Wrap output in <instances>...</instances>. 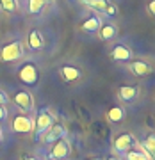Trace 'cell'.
I'll use <instances>...</instances> for the list:
<instances>
[{"label":"cell","instance_id":"cell-1","mask_svg":"<svg viewBox=\"0 0 155 160\" xmlns=\"http://www.w3.org/2000/svg\"><path fill=\"white\" fill-rule=\"evenodd\" d=\"M18 78L22 84L25 86H36L38 84V78H39V71H38V66L34 62H25L22 68L18 69Z\"/></svg>","mask_w":155,"mask_h":160},{"label":"cell","instance_id":"cell-2","mask_svg":"<svg viewBox=\"0 0 155 160\" xmlns=\"http://www.w3.org/2000/svg\"><path fill=\"white\" fill-rule=\"evenodd\" d=\"M22 55H23V46H22L20 41L7 43V45L2 46V50H0V61H2V62H13V61H18Z\"/></svg>","mask_w":155,"mask_h":160},{"label":"cell","instance_id":"cell-3","mask_svg":"<svg viewBox=\"0 0 155 160\" xmlns=\"http://www.w3.org/2000/svg\"><path fill=\"white\" fill-rule=\"evenodd\" d=\"M54 125V116H52V112L48 109H41L39 112H38V118H36V137L41 139L43 135H45V132L50 128V126Z\"/></svg>","mask_w":155,"mask_h":160},{"label":"cell","instance_id":"cell-4","mask_svg":"<svg viewBox=\"0 0 155 160\" xmlns=\"http://www.w3.org/2000/svg\"><path fill=\"white\" fill-rule=\"evenodd\" d=\"M64 135H66V126H64L63 123H55V121H54V125L45 132V135L41 137V141L45 144H54L55 141L63 139Z\"/></svg>","mask_w":155,"mask_h":160},{"label":"cell","instance_id":"cell-5","mask_svg":"<svg viewBox=\"0 0 155 160\" xmlns=\"http://www.w3.org/2000/svg\"><path fill=\"white\" fill-rule=\"evenodd\" d=\"M14 103H16L18 107L22 110H25V112H29V110L34 109V98H32V94H30L27 89H22V91H18L16 94H14Z\"/></svg>","mask_w":155,"mask_h":160},{"label":"cell","instance_id":"cell-6","mask_svg":"<svg viewBox=\"0 0 155 160\" xmlns=\"http://www.w3.org/2000/svg\"><path fill=\"white\" fill-rule=\"evenodd\" d=\"M70 142L66 141V139H59V141H55L54 142V146H52V151H50V157L54 160H63L66 158L70 155Z\"/></svg>","mask_w":155,"mask_h":160},{"label":"cell","instance_id":"cell-7","mask_svg":"<svg viewBox=\"0 0 155 160\" xmlns=\"http://www.w3.org/2000/svg\"><path fill=\"white\" fill-rule=\"evenodd\" d=\"M11 128L16 132V133H30V132H32V119H30L29 116L20 114V116L14 118Z\"/></svg>","mask_w":155,"mask_h":160},{"label":"cell","instance_id":"cell-8","mask_svg":"<svg viewBox=\"0 0 155 160\" xmlns=\"http://www.w3.org/2000/svg\"><path fill=\"white\" fill-rule=\"evenodd\" d=\"M114 149L116 151H121V153H127L128 149L134 148V144H136V141H134V135L132 133H121V135H118V137L114 139Z\"/></svg>","mask_w":155,"mask_h":160},{"label":"cell","instance_id":"cell-9","mask_svg":"<svg viewBox=\"0 0 155 160\" xmlns=\"http://www.w3.org/2000/svg\"><path fill=\"white\" fill-rule=\"evenodd\" d=\"M128 69L137 77H148L152 73V64L148 61H132L128 64Z\"/></svg>","mask_w":155,"mask_h":160},{"label":"cell","instance_id":"cell-10","mask_svg":"<svg viewBox=\"0 0 155 160\" xmlns=\"http://www.w3.org/2000/svg\"><path fill=\"white\" fill-rule=\"evenodd\" d=\"M111 57L114 61H120V62H127V61L132 59V50L125 45H116L111 52Z\"/></svg>","mask_w":155,"mask_h":160},{"label":"cell","instance_id":"cell-11","mask_svg":"<svg viewBox=\"0 0 155 160\" xmlns=\"http://www.w3.org/2000/svg\"><path fill=\"white\" fill-rule=\"evenodd\" d=\"M137 92L139 89L136 86H121L120 89H118V96H120L121 102H132V100H136L137 98Z\"/></svg>","mask_w":155,"mask_h":160},{"label":"cell","instance_id":"cell-12","mask_svg":"<svg viewBox=\"0 0 155 160\" xmlns=\"http://www.w3.org/2000/svg\"><path fill=\"white\" fill-rule=\"evenodd\" d=\"M80 69L75 68V66H63L61 68V77H63L66 82H75V80L80 78Z\"/></svg>","mask_w":155,"mask_h":160},{"label":"cell","instance_id":"cell-13","mask_svg":"<svg viewBox=\"0 0 155 160\" xmlns=\"http://www.w3.org/2000/svg\"><path fill=\"white\" fill-rule=\"evenodd\" d=\"M102 27V18H98V16H91V18H87L86 22L82 23V30H86V32H98V29Z\"/></svg>","mask_w":155,"mask_h":160},{"label":"cell","instance_id":"cell-14","mask_svg":"<svg viewBox=\"0 0 155 160\" xmlns=\"http://www.w3.org/2000/svg\"><path fill=\"white\" fill-rule=\"evenodd\" d=\"M100 38H102V39H112V38H116V36H118V27H116V25H112V23H107V25H102V27H100Z\"/></svg>","mask_w":155,"mask_h":160},{"label":"cell","instance_id":"cell-15","mask_svg":"<svg viewBox=\"0 0 155 160\" xmlns=\"http://www.w3.org/2000/svg\"><path fill=\"white\" fill-rule=\"evenodd\" d=\"M107 118H109L111 123H121L123 118H125V110H123V107H120V105H114L112 109H109Z\"/></svg>","mask_w":155,"mask_h":160},{"label":"cell","instance_id":"cell-16","mask_svg":"<svg viewBox=\"0 0 155 160\" xmlns=\"http://www.w3.org/2000/svg\"><path fill=\"white\" fill-rule=\"evenodd\" d=\"M29 46L32 50H41L43 48V36L39 30H32L29 34Z\"/></svg>","mask_w":155,"mask_h":160},{"label":"cell","instance_id":"cell-17","mask_svg":"<svg viewBox=\"0 0 155 160\" xmlns=\"http://www.w3.org/2000/svg\"><path fill=\"white\" fill-rule=\"evenodd\" d=\"M82 4L87 7H91V9H95V11H98V12H103L105 7H107V4H109V0H82Z\"/></svg>","mask_w":155,"mask_h":160},{"label":"cell","instance_id":"cell-18","mask_svg":"<svg viewBox=\"0 0 155 160\" xmlns=\"http://www.w3.org/2000/svg\"><path fill=\"white\" fill-rule=\"evenodd\" d=\"M45 6H46V0H29V12L30 14H41Z\"/></svg>","mask_w":155,"mask_h":160},{"label":"cell","instance_id":"cell-19","mask_svg":"<svg viewBox=\"0 0 155 160\" xmlns=\"http://www.w3.org/2000/svg\"><path fill=\"white\" fill-rule=\"evenodd\" d=\"M127 160H150V157L144 153V149H128L127 151Z\"/></svg>","mask_w":155,"mask_h":160},{"label":"cell","instance_id":"cell-20","mask_svg":"<svg viewBox=\"0 0 155 160\" xmlns=\"http://www.w3.org/2000/svg\"><path fill=\"white\" fill-rule=\"evenodd\" d=\"M0 7L6 12H14L18 9V0H0Z\"/></svg>","mask_w":155,"mask_h":160},{"label":"cell","instance_id":"cell-21","mask_svg":"<svg viewBox=\"0 0 155 160\" xmlns=\"http://www.w3.org/2000/svg\"><path fill=\"white\" fill-rule=\"evenodd\" d=\"M144 149H146L144 153L148 155L150 158H152V157L155 155V137H153V135H148L146 142H144Z\"/></svg>","mask_w":155,"mask_h":160},{"label":"cell","instance_id":"cell-22","mask_svg":"<svg viewBox=\"0 0 155 160\" xmlns=\"http://www.w3.org/2000/svg\"><path fill=\"white\" fill-rule=\"evenodd\" d=\"M103 12H105V14H109V16H114L116 12H118V9H116V6H114V4H111V2H109Z\"/></svg>","mask_w":155,"mask_h":160},{"label":"cell","instance_id":"cell-23","mask_svg":"<svg viewBox=\"0 0 155 160\" xmlns=\"http://www.w3.org/2000/svg\"><path fill=\"white\" fill-rule=\"evenodd\" d=\"M7 118V109L6 105H0V121H4Z\"/></svg>","mask_w":155,"mask_h":160},{"label":"cell","instance_id":"cell-24","mask_svg":"<svg viewBox=\"0 0 155 160\" xmlns=\"http://www.w3.org/2000/svg\"><path fill=\"white\" fill-rule=\"evenodd\" d=\"M148 11H150V14H155V0L148 2Z\"/></svg>","mask_w":155,"mask_h":160},{"label":"cell","instance_id":"cell-25","mask_svg":"<svg viewBox=\"0 0 155 160\" xmlns=\"http://www.w3.org/2000/svg\"><path fill=\"white\" fill-rule=\"evenodd\" d=\"M7 103V96H6V92L4 91H0V105H6Z\"/></svg>","mask_w":155,"mask_h":160},{"label":"cell","instance_id":"cell-26","mask_svg":"<svg viewBox=\"0 0 155 160\" xmlns=\"http://www.w3.org/2000/svg\"><path fill=\"white\" fill-rule=\"evenodd\" d=\"M22 160H39V158H36V157H30V155H23Z\"/></svg>","mask_w":155,"mask_h":160},{"label":"cell","instance_id":"cell-27","mask_svg":"<svg viewBox=\"0 0 155 160\" xmlns=\"http://www.w3.org/2000/svg\"><path fill=\"white\" fill-rule=\"evenodd\" d=\"M107 160H121V158H118V157H114V155H111V157H109Z\"/></svg>","mask_w":155,"mask_h":160},{"label":"cell","instance_id":"cell-28","mask_svg":"<svg viewBox=\"0 0 155 160\" xmlns=\"http://www.w3.org/2000/svg\"><path fill=\"white\" fill-rule=\"evenodd\" d=\"M2 139H4V132H2V128H0V142H2Z\"/></svg>","mask_w":155,"mask_h":160},{"label":"cell","instance_id":"cell-29","mask_svg":"<svg viewBox=\"0 0 155 160\" xmlns=\"http://www.w3.org/2000/svg\"><path fill=\"white\" fill-rule=\"evenodd\" d=\"M89 160H100V158H89Z\"/></svg>","mask_w":155,"mask_h":160}]
</instances>
